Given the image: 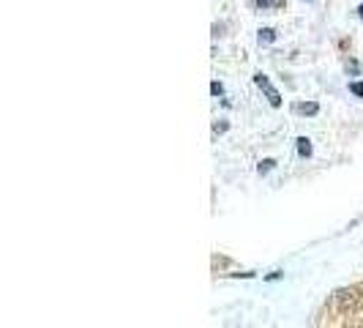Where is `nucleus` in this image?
Listing matches in <instances>:
<instances>
[{
	"instance_id": "nucleus-3",
	"label": "nucleus",
	"mask_w": 363,
	"mask_h": 328,
	"mask_svg": "<svg viewBox=\"0 0 363 328\" xmlns=\"http://www.w3.org/2000/svg\"><path fill=\"white\" fill-rule=\"evenodd\" d=\"M312 140L309 137H298V154L303 156V159H309V156H312Z\"/></svg>"
},
{
	"instance_id": "nucleus-5",
	"label": "nucleus",
	"mask_w": 363,
	"mask_h": 328,
	"mask_svg": "<svg viewBox=\"0 0 363 328\" xmlns=\"http://www.w3.org/2000/svg\"><path fill=\"white\" fill-rule=\"evenodd\" d=\"M260 8H284V0H257Z\"/></svg>"
},
{
	"instance_id": "nucleus-9",
	"label": "nucleus",
	"mask_w": 363,
	"mask_h": 328,
	"mask_svg": "<svg viewBox=\"0 0 363 328\" xmlns=\"http://www.w3.org/2000/svg\"><path fill=\"white\" fill-rule=\"evenodd\" d=\"M350 90H353L358 98H363V82H353V85H350Z\"/></svg>"
},
{
	"instance_id": "nucleus-7",
	"label": "nucleus",
	"mask_w": 363,
	"mask_h": 328,
	"mask_svg": "<svg viewBox=\"0 0 363 328\" xmlns=\"http://www.w3.org/2000/svg\"><path fill=\"white\" fill-rule=\"evenodd\" d=\"M347 74L358 77V74H361V63H358V60H350V63H347Z\"/></svg>"
},
{
	"instance_id": "nucleus-1",
	"label": "nucleus",
	"mask_w": 363,
	"mask_h": 328,
	"mask_svg": "<svg viewBox=\"0 0 363 328\" xmlns=\"http://www.w3.org/2000/svg\"><path fill=\"white\" fill-rule=\"evenodd\" d=\"M254 82H257V88H260V90H265L271 107H282V96H279V90L271 85V80H268L265 74H254Z\"/></svg>"
},
{
	"instance_id": "nucleus-2",
	"label": "nucleus",
	"mask_w": 363,
	"mask_h": 328,
	"mask_svg": "<svg viewBox=\"0 0 363 328\" xmlns=\"http://www.w3.org/2000/svg\"><path fill=\"white\" fill-rule=\"evenodd\" d=\"M292 112H295V115H317V112H320V104H317V102H309V104H292Z\"/></svg>"
},
{
	"instance_id": "nucleus-4",
	"label": "nucleus",
	"mask_w": 363,
	"mask_h": 328,
	"mask_svg": "<svg viewBox=\"0 0 363 328\" xmlns=\"http://www.w3.org/2000/svg\"><path fill=\"white\" fill-rule=\"evenodd\" d=\"M276 41V30L273 28H262L260 30V44H273Z\"/></svg>"
},
{
	"instance_id": "nucleus-10",
	"label": "nucleus",
	"mask_w": 363,
	"mask_h": 328,
	"mask_svg": "<svg viewBox=\"0 0 363 328\" xmlns=\"http://www.w3.org/2000/svg\"><path fill=\"white\" fill-rule=\"evenodd\" d=\"M358 16H361V20H363V6H358Z\"/></svg>"
},
{
	"instance_id": "nucleus-11",
	"label": "nucleus",
	"mask_w": 363,
	"mask_h": 328,
	"mask_svg": "<svg viewBox=\"0 0 363 328\" xmlns=\"http://www.w3.org/2000/svg\"><path fill=\"white\" fill-rule=\"evenodd\" d=\"M309 3H312V0H309Z\"/></svg>"
},
{
	"instance_id": "nucleus-8",
	"label": "nucleus",
	"mask_w": 363,
	"mask_h": 328,
	"mask_svg": "<svg viewBox=\"0 0 363 328\" xmlns=\"http://www.w3.org/2000/svg\"><path fill=\"white\" fill-rule=\"evenodd\" d=\"M210 93H213V96H221V93H224V85H221V82H210Z\"/></svg>"
},
{
	"instance_id": "nucleus-6",
	"label": "nucleus",
	"mask_w": 363,
	"mask_h": 328,
	"mask_svg": "<svg viewBox=\"0 0 363 328\" xmlns=\"http://www.w3.org/2000/svg\"><path fill=\"white\" fill-rule=\"evenodd\" d=\"M273 167H276V162H273V159H262L260 167H257V172H260V175H268Z\"/></svg>"
}]
</instances>
